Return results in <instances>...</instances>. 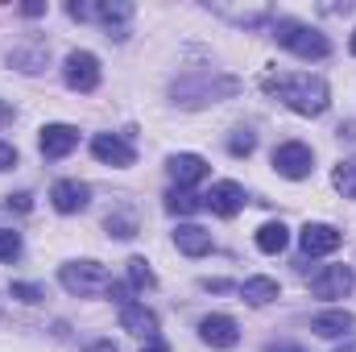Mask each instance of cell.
I'll use <instances>...</instances> for the list:
<instances>
[{
    "label": "cell",
    "instance_id": "obj_1",
    "mask_svg": "<svg viewBox=\"0 0 356 352\" xmlns=\"http://www.w3.org/2000/svg\"><path fill=\"white\" fill-rule=\"evenodd\" d=\"M261 88L269 95H277L290 112L298 116H323L327 104H332V88L319 79V75H307V71H294V75H266Z\"/></svg>",
    "mask_w": 356,
    "mask_h": 352
},
{
    "label": "cell",
    "instance_id": "obj_2",
    "mask_svg": "<svg viewBox=\"0 0 356 352\" xmlns=\"http://www.w3.org/2000/svg\"><path fill=\"white\" fill-rule=\"evenodd\" d=\"M241 91L236 75H224V71H191V75H178L170 83V99L178 108H207V104H220V99H232Z\"/></svg>",
    "mask_w": 356,
    "mask_h": 352
},
{
    "label": "cell",
    "instance_id": "obj_3",
    "mask_svg": "<svg viewBox=\"0 0 356 352\" xmlns=\"http://www.w3.org/2000/svg\"><path fill=\"white\" fill-rule=\"evenodd\" d=\"M273 38H277V46L282 50H290V54H298V58H327L332 54V42H327V33H319L315 25H302V21H294V17H277L273 21Z\"/></svg>",
    "mask_w": 356,
    "mask_h": 352
},
{
    "label": "cell",
    "instance_id": "obj_4",
    "mask_svg": "<svg viewBox=\"0 0 356 352\" xmlns=\"http://www.w3.org/2000/svg\"><path fill=\"white\" fill-rule=\"evenodd\" d=\"M58 282L67 294H79V298H91V294H108L112 286V273L99 262H67L58 269Z\"/></svg>",
    "mask_w": 356,
    "mask_h": 352
},
{
    "label": "cell",
    "instance_id": "obj_5",
    "mask_svg": "<svg viewBox=\"0 0 356 352\" xmlns=\"http://www.w3.org/2000/svg\"><path fill=\"white\" fill-rule=\"evenodd\" d=\"M273 170L282 178H307L315 170V150L307 145V141H282L277 150H273Z\"/></svg>",
    "mask_w": 356,
    "mask_h": 352
},
{
    "label": "cell",
    "instance_id": "obj_6",
    "mask_svg": "<svg viewBox=\"0 0 356 352\" xmlns=\"http://www.w3.org/2000/svg\"><path fill=\"white\" fill-rule=\"evenodd\" d=\"M63 79H67V88L71 91H95L99 88V58L91 54V50H71L67 54V63H63Z\"/></svg>",
    "mask_w": 356,
    "mask_h": 352
},
{
    "label": "cell",
    "instance_id": "obj_7",
    "mask_svg": "<svg viewBox=\"0 0 356 352\" xmlns=\"http://www.w3.org/2000/svg\"><path fill=\"white\" fill-rule=\"evenodd\" d=\"M133 13H137V8H133L129 0H99V4H91V21H99L112 42H124V38H129Z\"/></svg>",
    "mask_w": 356,
    "mask_h": 352
},
{
    "label": "cell",
    "instance_id": "obj_8",
    "mask_svg": "<svg viewBox=\"0 0 356 352\" xmlns=\"http://www.w3.org/2000/svg\"><path fill=\"white\" fill-rule=\"evenodd\" d=\"M356 286V273L348 265H327L311 278V294L315 298H348Z\"/></svg>",
    "mask_w": 356,
    "mask_h": 352
},
{
    "label": "cell",
    "instance_id": "obj_9",
    "mask_svg": "<svg viewBox=\"0 0 356 352\" xmlns=\"http://www.w3.org/2000/svg\"><path fill=\"white\" fill-rule=\"evenodd\" d=\"M91 154H95L104 166H116V170H124V166L137 162V150H133L120 133H95V137H91Z\"/></svg>",
    "mask_w": 356,
    "mask_h": 352
},
{
    "label": "cell",
    "instance_id": "obj_10",
    "mask_svg": "<svg viewBox=\"0 0 356 352\" xmlns=\"http://www.w3.org/2000/svg\"><path fill=\"white\" fill-rule=\"evenodd\" d=\"M50 203H54V211L75 216V211H83L91 203V186L79 182V178H58V182L50 186Z\"/></svg>",
    "mask_w": 356,
    "mask_h": 352
},
{
    "label": "cell",
    "instance_id": "obj_11",
    "mask_svg": "<svg viewBox=\"0 0 356 352\" xmlns=\"http://www.w3.org/2000/svg\"><path fill=\"white\" fill-rule=\"evenodd\" d=\"M340 241H344V232H340V228H332V224H307V228L298 232L302 257H327V253H336V249H340Z\"/></svg>",
    "mask_w": 356,
    "mask_h": 352
},
{
    "label": "cell",
    "instance_id": "obj_12",
    "mask_svg": "<svg viewBox=\"0 0 356 352\" xmlns=\"http://www.w3.org/2000/svg\"><path fill=\"white\" fill-rule=\"evenodd\" d=\"M199 340L211 344V349H236L241 328H236L232 315H203V319H199Z\"/></svg>",
    "mask_w": 356,
    "mask_h": 352
},
{
    "label": "cell",
    "instance_id": "obj_13",
    "mask_svg": "<svg viewBox=\"0 0 356 352\" xmlns=\"http://www.w3.org/2000/svg\"><path fill=\"white\" fill-rule=\"evenodd\" d=\"M38 145H42V158L58 162V158H67L79 145V129L75 125H46L42 137H38Z\"/></svg>",
    "mask_w": 356,
    "mask_h": 352
},
{
    "label": "cell",
    "instance_id": "obj_14",
    "mask_svg": "<svg viewBox=\"0 0 356 352\" xmlns=\"http://www.w3.org/2000/svg\"><path fill=\"white\" fill-rule=\"evenodd\" d=\"M203 199H207V207H211L220 220H232V216L245 207V199H249V195H245V186H241V182H228V178H224V182H216Z\"/></svg>",
    "mask_w": 356,
    "mask_h": 352
},
{
    "label": "cell",
    "instance_id": "obj_15",
    "mask_svg": "<svg viewBox=\"0 0 356 352\" xmlns=\"http://www.w3.org/2000/svg\"><path fill=\"white\" fill-rule=\"evenodd\" d=\"M120 332L154 340V336H158V315H154L145 303H129V307H120Z\"/></svg>",
    "mask_w": 356,
    "mask_h": 352
},
{
    "label": "cell",
    "instance_id": "obj_16",
    "mask_svg": "<svg viewBox=\"0 0 356 352\" xmlns=\"http://www.w3.org/2000/svg\"><path fill=\"white\" fill-rule=\"evenodd\" d=\"M166 170H170V178H175L178 186H186V191H191L195 182H203V178H207L211 166H207L199 154H175V158L166 162Z\"/></svg>",
    "mask_w": 356,
    "mask_h": 352
},
{
    "label": "cell",
    "instance_id": "obj_17",
    "mask_svg": "<svg viewBox=\"0 0 356 352\" xmlns=\"http://www.w3.org/2000/svg\"><path fill=\"white\" fill-rule=\"evenodd\" d=\"M175 245H178V253H186V257H207L211 253V232L199 228V224H178Z\"/></svg>",
    "mask_w": 356,
    "mask_h": 352
},
{
    "label": "cell",
    "instance_id": "obj_18",
    "mask_svg": "<svg viewBox=\"0 0 356 352\" xmlns=\"http://www.w3.org/2000/svg\"><path fill=\"white\" fill-rule=\"evenodd\" d=\"M104 228H108V237H116V241H133L137 237V207L133 203H116L112 211H108V220H104Z\"/></svg>",
    "mask_w": 356,
    "mask_h": 352
},
{
    "label": "cell",
    "instance_id": "obj_19",
    "mask_svg": "<svg viewBox=\"0 0 356 352\" xmlns=\"http://www.w3.org/2000/svg\"><path fill=\"white\" fill-rule=\"evenodd\" d=\"M353 315L348 311H319L315 319H311V332L315 336H323V340H340V336H348L353 332Z\"/></svg>",
    "mask_w": 356,
    "mask_h": 352
},
{
    "label": "cell",
    "instance_id": "obj_20",
    "mask_svg": "<svg viewBox=\"0 0 356 352\" xmlns=\"http://www.w3.org/2000/svg\"><path fill=\"white\" fill-rule=\"evenodd\" d=\"M46 58H50V50H46L42 42H29V46H13V50H8V67H13V71H25V75L42 71Z\"/></svg>",
    "mask_w": 356,
    "mask_h": 352
},
{
    "label": "cell",
    "instance_id": "obj_21",
    "mask_svg": "<svg viewBox=\"0 0 356 352\" xmlns=\"http://www.w3.org/2000/svg\"><path fill=\"white\" fill-rule=\"evenodd\" d=\"M203 207H207V199L195 195V191H186V186L166 191V211H170V216H195V211H203Z\"/></svg>",
    "mask_w": 356,
    "mask_h": 352
},
{
    "label": "cell",
    "instance_id": "obj_22",
    "mask_svg": "<svg viewBox=\"0 0 356 352\" xmlns=\"http://www.w3.org/2000/svg\"><path fill=\"white\" fill-rule=\"evenodd\" d=\"M241 294H245L253 307H266V303H273V298H277V282H273V278H266V273L245 278V282H241Z\"/></svg>",
    "mask_w": 356,
    "mask_h": 352
},
{
    "label": "cell",
    "instance_id": "obj_23",
    "mask_svg": "<svg viewBox=\"0 0 356 352\" xmlns=\"http://www.w3.org/2000/svg\"><path fill=\"white\" fill-rule=\"evenodd\" d=\"M286 245H290V228H286L282 220H269V224L257 228V249H261V253H282Z\"/></svg>",
    "mask_w": 356,
    "mask_h": 352
},
{
    "label": "cell",
    "instance_id": "obj_24",
    "mask_svg": "<svg viewBox=\"0 0 356 352\" xmlns=\"http://www.w3.org/2000/svg\"><path fill=\"white\" fill-rule=\"evenodd\" d=\"M129 286L133 290H154L158 286V273L149 269L145 257H129Z\"/></svg>",
    "mask_w": 356,
    "mask_h": 352
},
{
    "label": "cell",
    "instance_id": "obj_25",
    "mask_svg": "<svg viewBox=\"0 0 356 352\" xmlns=\"http://www.w3.org/2000/svg\"><path fill=\"white\" fill-rule=\"evenodd\" d=\"M332 182H336V191H340L344 199H356V154L348 158V162H340V166H336Z\"/></svg>",
    "mask_w": 356,
    "mask_h": 352
},
{
    "label": "cell",
    "instance_id": "obj_26",
    "mask_svg": "<svg viewBox=\"0 0 356 352\" xmlns=\"http://www.w3.org/2000/svg\"><path fill=\"white\" fill-rule=\"evenodd\" d=\"M253 150H257V133L236 129V133H232V141H228V154H232V158H249Z\"/></svg>",
    "mask_w": 356,
    "mask_h": 352
},
{
    "label": "cell",
    "instance_id": "obj_27",
    "mask_svg": "<svg viewBox=\"0 0 356 352\" xmlns=\"http://www.w3.org/2000/svg\"><path fill=\"white\" fill-rule=\"evenodd\" d=\"M21 257V232L0 228V262H17Z\"/></svg>",
    "mask_w": 356,
    "mask_h": 352
},
{
    "label": "cell",
    "instance_id": "obj_28",
    "mask_svg": "<svg viewBox=\"0 0 356 352\" xmlns=\"http://www.w3.org/2000/svg\"><path fill=\"white\" fill-rule=\"evenodd\" d=\"M8 294H13V298H21V303H29V307L46 298V290H42V286H33V282H13V286H8Z\"/></svg>",
    "mask_w": 356,
    "mask_h": 352
},
{
    "label": "cell",
    "instance_id": "obj_29",
    "mask_svg": "<svg viewBox=\"0 0 356 352\" xmlns=\"http://www.w3.org/2000/svg\"><path fill=\"white\" fill-rule=\"evenodd\" d=\"M108 298H112L116 307H129V303H133V286H124V282H112V286H108Z\"/></svg>",
    "mask_w": 356,
    "mask_h": 352
},
{
    "label": "cell",
    "instance_id": "obj_30",
    "mask_svg": "<svg viewBox=\"0 0 356 352\" xmlns=\"http://www.w3.org/2000/svg\"><path fill=\"white\" fill-rule=\"evenodd\" d=\"M8 207H17V211H29V207H33V195H29V191H17V195H8Z\"/></svg>",
    "mask_w": 356,
    "mask_h": 352
},
{
    "label": "cell",
    "instance_id": "obj_31",
    "mask_svg": "<svg viewBox=\"0 0 356 352\" xmlns=\"http://www.w3.org/2000/svg\"><path fill=\"white\" fill-rule=\"evenodd\" d=\"M17 166V150L8 141H0V170H13Z\"/></svg>",
    "mask_w": 356,
    "mask_h": 352
},
{
    "label": "cell",
    "instance_id": "obj_32",
    "mask_svg": "<svg viewBox=\"0 0 356 352\" xmlns=\"http://www.w3.org/2000/svg\"><path fill=\"white\" fill-rule=\"evenodd\" d=\"M203 290H216V294H224V290H232V282H224V278H203Z\"/></svg>",
    "mask_w": 356,
    "mask_h": 352
},
{
    "label": "cell",
    "instance_id": "obj_33",
    "mask_svg": "<svg viewBox=\"0 0 356 352\" xmlns=\"http://www.w3.org/2000/svg\"><path fill=\"white\" fill-rule=\"evenodd\" d=\"M67 13H71L75 21H91V4H67Z\"/></svg>",
    "mask_w": 356,
    "mask_h": 352
},
{
    "label": "cell",
    "instance_id": "obj_34",
    "mask_svg": "<svg viewBox=\"0 0 356 352\" xmlns=\"http://www.w3.org/2000/svg\"><path fill=\"white\" fill-rule=\"evenodd\" d=\"M336 137H340V141H356V120H344V125L336 129Z\"/></svg>",
    "mask_w": 356,
    "mask_h": 352
},
{
    "label": "cell",
    "instance_id": "obj_35",
    "mask_svg": "<svg viewBox=\"0 0 356 352\" xmlns=\"http://www.w3.org/2000/svg\"><path fill=\"white\" fill-rule=\"evenodd\" d=\"M266 352H307L302 344H290V340H277V344H266Z\"/></svg>",
    "mask_w": 356,
    "mask_h": 352
},
{
    "label": "cell",
    "instance_id": "obj_36",
    "mask_svg": "<svg viewBox=\"0 0 356 352\" xmlns=\"http://www.w3.org/2000/svg\"><path fill=\"white\" fill-rule=\"evenodd\" d=\"M13 116H17V108H13L8 99H0V129H4V125H13Z\"/></svg>",
    "mask_w": 356,
    "mask_h": 352
},
{
    "label": "cell",
    "instance_id": "obj_37",
    "mask_svg": "<svg viewBox=\"0 0 356 352\" xmlns=\"http://www.w3.org/2000/svg\"><path fill=\"white\" fill-rule=\"evenodd\" d=\"M83 352H120V349H116L112 340H91V344H88Z\"/></svg>",
    "mask_w": 356,
    "mask_h": 352
},
{
    "label": "cell",
    "instance_id": "obj_38",
    "mask_svg": "<svg viewBox=\"0 0 356 352\" xmlns=\"http://www.w3.org/2000/svg\"><path fill=\"white\" fill-rule=\"evenodd\" d=\"M21 13H25V17H42L46 4H42V0H29V4H21Z\"/></svg>",
    "mask_w": 356,
    "mask_h": 352
},
{
    "label": "cell",
    "instance_id": "obj_39",
    "mask_svg": "<svg viewBox=\"0 0 356 352\" xmlns=\"http://www.w3.org/2000/svg\"><path fill=\"white\" fill-rule=\"evenodd\" d=\"M141 352H170V344H166L162 336H154V340H145V349Z\"/></svg>",
    "mask_w": 356,
    "mask_h": 352
},
{
    "label": "cell",
    "instance_id": "obj_40",
    "mask_svg": "<svg viewBox=\"0 0 356 352\" xmlns=\"http://www.w3.org/2000/svg\"><path fill=\"white\" fill-rule=\"evenodd\" d=\"M336 352H356V344H340V349H336Z\"/></svg>",
    "mask_w": 356,
    "mask_h": 352
},
{
    "label": "cell",
    "instance_id": "obj_41",
    "mask_svg": "<svg viewBox=\"0 0 356 352\" xmlns=\"http://www.w3.org/2000/svg\"><path fill=\"white\" fill-rule=\"evenodd\" d=\"M348 46H353V54H356V33H353V42H348Z\"/></svg>",
    "mask_w": 356,
    "mask_h": 352
}]
</instances>
